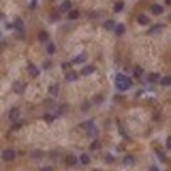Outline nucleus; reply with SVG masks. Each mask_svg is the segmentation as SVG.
<instances>
[{"mask_svg": "<svg viewBox=\"0 0 171 171\" xmlns=\"http://www.w3.org/2000/svg\"><path fill=\"white\" fill-rule=\"evenodd\" d=\"M132 85V80L128 76L123 75V74H117L116 76V87L120 91H127L128 88H130Z\"/></svg>", "mask_w": 171, "mask_h": 171, "instance_id": "1", "label": "nucleus"}, {"mask_svg": "<svg viewBox=\"0 0 171 171\" xmlns=\"http://www.w3.org/2000/svg\"><path fill=\"white\" fill-rule=\"evenodd\" d=\"M25 87H27V84L23 83V82H19V80L12 84V88H13V91L16 93H23L25 91Z\"/></svg>", "mask_w": 171, "mask_h": 171, "instance_id": "2", "label": "nucleus"}, {"mask_svg": "<svg viewBox=\"0 0 171 171\" xmlns=\"http://www.w3.org/2000/svg\"><path fill=\"white\" fill-rule=\"evenodd\" d=\"M27 70H28V72L33 76V78H36V76L40 75V70H38V67H37V66H34L33 63H29L28 67H27Z\"/></svg>", "mask_w": 171, "mask_h": 171, "instance_id": "3", "label": "nucleus"}, {"mask_svg": "<svg viewBox=\"0 0 171 171\" xmlns=\"http://www.w3.org/2000/svg\"><path fill=\"white\" fill-rule=\"evenodd\" d=\"M15 157H16V153L13 150H11V149H7V150L3 151V158L5 161H13Z\"/></svg>", "mask_w": 171, "mask_h": 171, "instance_id": "4", "label": "nucleus"}, {"mask_svg": "<svg viewBox=\"0 0 171 171\" xmlns=\"http://www.w3.org/2000/svg\"><path fill=\"white\" fill-rule=\"evenodd\" d=\"M15 28H16V30L20 32V33L24 32V23H23V20H21L20 17H17L16 21H15Z\"/></svg>", "mask_w": 171, "mask_h": 171, "instance_id": "5", "label": "nucleus"}, {"mask_svg": "<svg viewBox=\"0 0 171 171\" xmlns=\"http://www.w3.org/2000/svg\"><path fill=\"white\" fill-rule=\"evenodd\" d=\"M70 8H71V1L66 0V1H63V3L61 4V7H59V12H70Z\"/></svg>", "mask_w": 171, "mask_h": 171, "instance_id": "6", "label": "nucleus"}, {"mask_svg": "<svg viewBox=\"0 0 171 171\" xmlns=\"http://www.w3.org/2000/svg\"><path fill=\"white\" fill-rule=\"evenodd\" d=\"M151 12L154 15H162L163 13V7L159 5V4H153L151 5Z\"/></svg>", "mask_w": 171, "mask_h": 171, "instance_id": "7", "label": "nucleus"}, {"mask_svg": "<svg viewBox=\"0 0 171 171\" xmlns=\"http://www.w3.org/2000/svg\"><path fill=\"white\" fill-rule=\"evenodd\" d=\"M162 29H163V25H162V24H157V25H154L153 28H150V29H149V34H157V33H161Z\"/></svg>", "mask_w": 171, "mask_h": 171, "instance_id": "8", "label": "nucleus"}, {"mask_svg": "<svg viewBox=\"0 0 171 171\" xmlns=\"http://www.w3.org/2000/svg\"><path fill=\"white\" fill-rule=\"evenodd\" d=\"M19 116H20V111L17 109V108H12L9 112V120H12V121H16L17 119H19Z\"/></svg>", "mask_w": 171, "mask_h": 171, "instance_id": "9", "label": "nucleus"}, {"mask_svg": "<svg viewBox=\"0 0 171 171\" xmlns=\"http://www.w3.org/2000/svg\"><path fill=\"white\" fill-rule=\"evenodd\" d=\"M95 71V66H85V67L82 68V75H89V74H92Z\"/></svg>", "mask_w": 171, "mask_h": 171, "instance_id": "10", "label": "nucleus"}, {"mask_svg": "<svg viewBox=\"0 0 171 171\" xmlns=\"http://www.w3.org/2000/svg\"><path fill=\"white\" fill-rule=\"evenodd\" d=\"M76 79H78V74L75 71H70L66 74V80H68V82H74Z\"/></svg>", "mask_w": 171, "mask_h": 171, "instance_id": "11", "label": "nucleus"}, {"mask_svg": "<svg viewBox=\"0 0 171 171\" xmlns=\"http://www.w3.org/2000/svg\"><path fill=\"white\" fill-rule=\"evenodd\" d=\"M137 20H138V24H141V25H147L149 24V21H150L146 15H140Z\"/></svg>", "mask_w": 171, "mask_h": 171, "instance_id": "12", "label": "nucleus"}, {"mask_svg": "<svg viewBox=\"0 0 171 171\" xmlns=\"http://www.w3.org/2000/svg\"><path fill=\"white\" fill-rule=\"evenodd\" d=\"M78 162V159H76L75 155H72V154H70L67 158H66V163L68 164V166H74V164Z\"/></svg>", "mask_w": 171, "mask_h": 171, "instance_id": "13", "label": "nucleus"}, {"mask_svg": "<svg viewBox=\"0 0 171 171\" xmlns=\"http://www.w3.org/2000/svg\"><path fill=\"white\" fill-rule=\"evenodd\" d=\"M38 40L41 42H45V41H48L49 40V34L46 33L45 30H41L40 33H38Z\"/></svg>", "mask_w": 171, "mask_h": 171, "instance_id": "14", "label": "nucleus"}, {"mask_svg": "<svg viewBox=\"0 0 171 171\" xmlns=\"http://www.w3.org/2000/svg\"><path fill=\"white\" fill-rule=\"evenodd\" d=\"M115 30H116V34H117V36H123V34L125 33V27H124L123 24H119V25H116Z\"/></svg>", "mask_w": 171, "mask_h": 171, "instance_id": "15", "label": "nucleus"}, {"mask_svg": "<svg viewBox=\"0 0 171 171\" xmlns=\"http://www.w3.org/2000/svg\"><path fill=\"white\" fill-rule=\"evenodd\" d=\"M85 53H82V54H79V55H76L75 58H74V63H82V62H84L85 61Z\"/></svg>", "mask_w": 171, "mask_h": 171, "instance_id": "16", "label": "nucleus"}, {"mask_svg": "<svg viewBox=\"0 0 171 171\" xmlns=\"http://www.w3.org/2000/svg\"><path fill=\"white\" fill-rule=\"evenodd\" d=\"M49 92H50L53 96L58 95V84H51L50 87H49Z\"/></svg>", "mask_w": 171, "mask_h": 171, "instance_id": "17", "label": "nucleus"}, {"mask_svg": "<svg viewBox=\"0 0 171 171\" xmlns=\"http://www.w3.org/2000/svg\"><path fill=\"white\" fill-rule=\"evenodd\" d=\"M123 162H124V164L125 166H130V164H133L134 163V159H133V157H130V155H127V157L123 159Z\"/></svg>", "mask_w": 171, "mask_h": 171, "instance_id": "18", "label": "nucleus"}, {"mask_svg": "<svg viewBox=\"0 0 171 171\" xmlns=\"http://www.w3.org/2000/svg\"><path fill=\"white\" fill-rule=\"evenodd\" d=\"M159 79V74L158 72H151L150 75H149V82H151V83H155Z\"/></svg>", "mask_w": 171, "mask_h": 171, "instance_id": "19", "label": "nucleus"}, {"mask_svg": "<svg viewBox=\"0 0 171 171\" xmlns=\"http://www.w3.org/2000/svg\"><path fill=\"white\" fill-rule=\"evenodd\" d=\"M104 28H105L107 30H111V29H113L115 28V21L113 20H108L104 23Z\"/></svg>", "mask_w": 171, "mask_h": 171, "instance_id": "20", "label": "nucleus"}, {"mask_svg": "<svg viewBox=\"0 0 171 171\" xmlns=\"http://www.w3.org/2000/svg\"><path fill=\"white\" fill-rule=\"evenodd\" d=\"M79 17V12L78 11H70V12H68V19H70V20H75V19H78Z\"/></svg>", "mask_w": 171, "mask_h": 171, "instance_id": "21", "label": "nucleus"}, {"mask_svg": "<svg viewBox=\"0 0 171 171\" xmlns=\"http://www.w3.org/2000/svg\"><path fill=\"white\" fill-rule=\"evenodd\" d=\"M124 9V1H117L115 4V12H121Z\"/></svg>", "mask_w": 171, "mask_h": 171, "instance_id": "22", "label": "nucleus"}, {"mask_svg": "<svg viewBox=\"0 0 171 171\" xmlns=\"http://www.w3.org/2000/svg\"><path fill=\"white\" fill-rule=\"evenodd\" d=\"M142 74H144V70H142L141 67H136V68H134V71H133L134 78H140Z\"/></svg>", "mask_w": 171, "mask_h": 171, "instance_id": "23", "label": "nucleus"}, {"mask_svg": "<svg viewBox=\"0 0 171 171\" xmlns=\"http://www.w3.org/2000/svg\"><path fill=\"white\" fill-rule=\"evenodd\" d=\"M161 84L162 85H171V76H164V78H162Z\"/></svg>", "mask_w": 171, "mask_h": 171, "instance_id": "24", "label": "nucleus"}, {"mask_svg": "<svg viewBox=\"0 0 171 171\" xmlns=\"http://www.w3.org/2000/svg\"><path fill=\"white\" fill-rule=\"evenodd\" d=\"M89 161H91V159H89V157L87 154H82V155H80V162H82L83 164H88Z\"/></svg>", "mask_w": 171, "mask_h": 171, "instance_id": "25", "label": "nucleus"}, {"mask_svg": "<svg viewBox=\"0 0 171 171\" xmlns=\"http://www.w3.org/2000/svg\"><path fill=\"white\" fill-rule=\"evenodd\" d=\"M44 120L46 121V123H53L54 116H53V115H50V113H46V115H44Z\"/></svg>", "mask_w": 171, "mask_h": 171, "instance_id": "26", "label": "nucleus"}, {"mask_svg": "<svg viewBox=\"0 0 171 171\" xmlns=\"http://www.w3.org/2000/svg\"><path fill=\"white\" fill-rule=\"evenodd\" d=\"M46 50H48L49 54H53V53L55 51V45L53 44V42H50V44L48 45V49H46Z\"/></svg>", "mask_w": 171, "mask_h": 171, "instance_id": "27", "label": "nucleus"}, {"mask_svg": "<svg viewBox=\"0 0 171 171\" xmlns=\"http://www.w3.org/2000/svg\"><path fill=\"white\" fill-rule=\"evenodd\" d=\"M92 127H93V123H92V121H87V123L82 124V128H84V129H87V130H89Z\"/></svg>", "mask_w": 171, "mask_h": 171, "instance_id": "28", "label": "nucleus"}, {"mask_svg": "<svg viewBox=\"0 0 171 171\" xmlns=\"http://www.w3.org/2000/svg\"><path fill=\"white\" fill-rule=\"evenodd\" d=\"M99 146H100L99 141H93V142H92V145L89 146V149H91V150H96V149H99Z\"/></svg>", "mask_w": 171, "mask_h": 171, "instance_id": "29", "label": "nucleus"}, {"mask_svg": "<svg viewBox=\"0 0 171 171\" xmlns=\"http://www.w3.org/2000/svg\"><path fill=\"white\" fill-rule=\"evenodd\" d=\"M66 108H67V104H63L62 107H59V109H58V113H59V115L65 113V112H66Z\"/></svg>", "mask_w": 171, "mask_h": 171, "instance_id": "30", "label": "nucleus"}, {"mask_svg": "<svg viewBox=\"0 0 171 171\" xmlns=\"http://www.w3.org/2000/svg\"><path fill=\"white\" fill-rule=\"evenodd\" d=\"M166 145H167L168 149H171V136L167 137V141H166Z\"/></svg>", "mask_w": 171, "mask_h": 171, "instance_id": "31", "label": "nucleus"}, {"mask_svg": "<svg viewBox=\"0 0 171 171\" xmlns=\"http://www.w3.org/2000/svg\"><path fill=\"white\" fill-rule=\"evenodd\" d=\"M149 171H159V168H158L157 166H151V167L149 168Z\"/></svg>", "mask_w": 171, "mask_h": 171, "instance_id": "32", "label": "nucleus"}, {"mask_svg": "<svg viewBox=\"0 0 171 171\" xmlns=\"http://www.w3.org/2000/svg\"><path fill=\"white\" fill-rule=\"evenodd\" d=\"M41 171H53V168L51 167H44V168H41Z\"/></svg>", "mask_w": 171, "mask_h": 171, "instance_id": "33", "label": "nucleus"}, {"mask_svg": "<svg viewBox=\"0 0 171 171\" xmlns=\"http://www.w3.org/2000/svg\"><path fill=\"white\" fill-rule=\"evenodd\" d=\"M107 161H108V162H113V157L108 155V157H107Z\"/></svg>", "mask_w": 171, "mask_h": 171, "instance_id": "34", "label": "nucleus"}, {"mask_svg": "<svg viewBox=\"0 0 171 171\" xmlns=\"http://www.w3.org/2000/svg\"><path fill=\"white\" fill-rule=\"evenodd\" d=\"M5 28H7V29H11V28H12V25H11L9 23H7V24H5Z\"/></svg>", "mask_w": 171, "mask_h": 171, "instance_id": "35", "label": "nucleus"}, {"mask_svg": "<svg viewBox=\"0 0 171 171\" xmlns=\"http://www.w3.org/2000/svg\"><path fill=\"white\" fill-rule=\"evenodd\" d=\"M68 66H70L68 63H63V68H68Z\"/></svg>", "mask_w": 171, "mask_h": 171, "instance_id": "36", "label": "nucleus"}, {"mask_svg": "<svg viewBox=\"0 0 171 171\" xmlns=\"http://www.w3.org/2000/svg\"><path fill=\"white\" fill-rule=\"evenodd\" d=\"M166 4H167V5H171V0H166Z\"/></svg>", "mask_w": 171, "mask_h": 171, "instance_id": "37", "label": "nucleus"}]
</instances>
